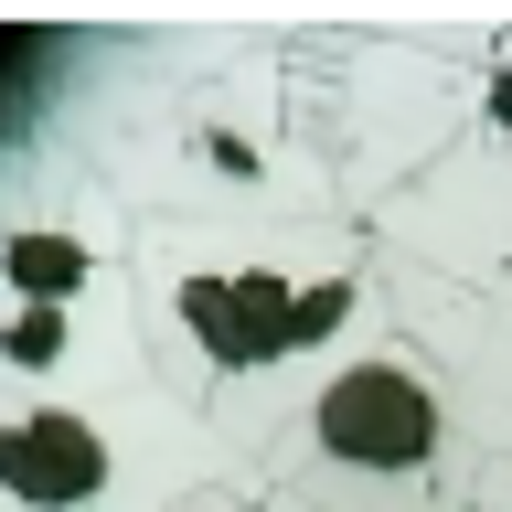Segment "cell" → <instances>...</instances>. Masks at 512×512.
<instances>
[{"mask_svg":"<svg viewBox=\"0 0 512 512\" xmlns=\"http://www.w3.org/2000/svg\"><path fill=\"white\" fill-rule=\"evenodd\" d=\"M128 299H139V352L224 438L235 480L288 416V395L352 352L384 299V256L352 246L342 224H128Z\"/></svg>","mask_w":512,"mask_h":512,"instance_id":"cell-1","label":"cell"},{"mask_svg":"<svg viewBox=\"0 0 512 512\" xmlns=\"http://www.w3.org/2000/svg\"><path fill=\"white\" fill-rule=\"evenodd\" d=\"M256 512H470V416L406 320L331 352L267 448L246 459Z\"/></svg>","mask_w":512,"mask_h":512,"instance_id":"cell-2","label":"cell"},{"mask_svg":"<svg viewBox=\"0 0 512 512\" xmlns=\"http://www.w3.org/2000/svg\"><path fill=\"white\" fill-rule=\"evenodd\" d=\"M384 299L438 352L470 416V512H512V214L480 235L470 182L448 160L438 182L384 214Z\"/></svg>","mask_w":512,"mask_h":512,"instance_id":"cell-3","label":"cell"}]
</instances>
